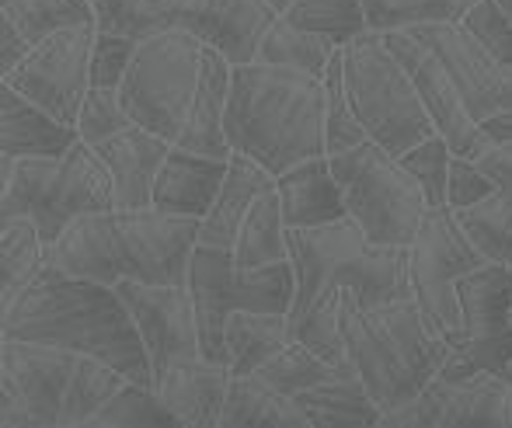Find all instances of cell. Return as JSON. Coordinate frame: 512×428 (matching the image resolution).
<instances>
[{"label": "cell", "instance_id": "24", "mask_svg": "<svg viewBox=\"0 0 512 428\" xmlns=\"http://www.w3.org/2000/svg\"><path fill=\"white\" fill-rule=\"evenodd\" d=\"M81 140L74 126L35 105L18 87H0V154L7 157H60Z\"/></svg>", "mask_w": 512, "mask_h": 428}, {"label": "cell", "instance_id": "27", "mask_svg": "<svg viewBox=\"0 0 512 428\" xmlns=\"http://www.w3.org/2000/svg\"><path fill=\"white\" fill-rule=\"evenodd\" d=\"M269 188H276V174L269 168H262V164L244 154L230 157L220 195H216V202L209 206V213L199 220V244H209V248H234L237 230H241L251 202L262 192H269Z\"/></svg>", "mask_w": 512, "mask_h": 428}, {"label": "cell", "instance_id": "38", "mask_svg": "<svg viewBox=\"0 0 512 428\" xmlns=\"http://www.w3.org/2000/svg\"><path fill=\"white\" fill-rule=\"evenodd\" d=\"M324 140H328V154H338V150H349L356 143L370 140L349 101V87H345L342 70V46L335 49L328 70H324Z\"/></svg>", "mask_w": 512, "mask_h": 428}, {"label": "cell", "instance_id": "45", "mask_svg": "<svg viewBox=\"0 0 512 428\" xmlns=\"http://www.w3.org/2000/svg\"><path fill=\"white\" fill-rule=\"evenodd\" d=\"M28 49H32V42L25 39V32L0 11V74L18 67V63L28 56Z\"/></svg>", "mask_w": 512, "mask_h": 428}, {"label": "cell", "instance_id": "49", "mask_svg": "<svg viewBox=\"0 0 512 428\" xmlns=\"http://www.w3.org/2000/svg\"><path fill=\"white\" fill-rule=\"evenodd\" d=\"M499 4L506 7V14H509V18H512V0H499Z\"/></svg>", "mask_w": 512, "mask_h": 428}, {"label": "cell", "instance_id": "2", "mask_svg": "<svg viewBox=\"0 0 512 428\" xmlns=\"http://www.w3.org/2000/svg\"><path fill=\"white\" fill-rule=\"evenodd\" d=\"M199 220L164 213L157 206L88 213L63 230L49 248V265L70 275L119 286V282H189Z\"/></svg>", "mask_w": 512, "mask_h": 428}, {"label": "cell", "instance_id": "16", "mask_svg": "<svg viewBox=\"0 0 512 428\" xmlns=\"http://www.w3.org/2000/svg\"><path fill=\"white\" fill-rule=\"evenodd\" d=\"M384 42L391 46V53L405 63L408 77L415 81V91L422 98L425 112L436 122V133L450 143V150L457 157H471L478 161L481 154L495 147L492 136L471 119L464 105V94H460L453 74L446 70V63L439 60V53L432 46H425L411 28H394L384 32Z\"/></svg>", "mask_w": 512, "mask_h": 428}, {"label": "cell", "instance_id": "15", "mask_svg": "<svg viewBox=\"0 0 512 428\" xmlns=\"http://www.w3.org/2000/svg\"><path fill=\"white\" fill-rule=\"evenodd\" d=\"M384 428H453L506 425L512 428V376L478 369L464 380L436 376L418 397L380 415Z\"/></svg>", "mask_w": 512, "mask_h": 428}, {"label": "cell", "instance_id": "11", "mask_svg": "<svg viewBox=\"0 0 512 428\" xmlns=\"http://www.w3.org/2000/svg\"><path fill=\"white\" fill-rule=\"evenodd\" d=\"M203 42L192 32L171 28L140 39L119 94L136 126L178 143L203 74Z\"/></svg>", "mask_w": 512, "mask_h": 428}, {"label": "cell", "instance_id": "19", "mask_svg": "<svg viewBox=\"0 0 512 428\" xmlns=\"http://www.w3.org/2000/svg\"><path fill=\"white\" fill-rule=\"evenodd\" d=\"M411 32L439 53V60L453 74L460 94H464L467 112H471V119L478 126L485 119H492V115L512 112V67L495 60L460 21L457 25L411 28Z\"/></svg>", "mask_w": 512, "mask_h": 428}, {"label": "cell", "instance_id": "32", "mask_svg": "<svg viewBox=\"0 0 512 428\" xmlns=\"http://www.w3.org/2000/svg\"><path fill=\"white\" fill-rule=\"evenodd\" d=\"M230 251H234L237 268H265L290 261V227H286L283 202H279L276 188H269L251 202Z\"/></svg>", "mask_w": 512, "mask_h": 428}, {"label": "cell", "instance_id": "3", "mask_svg": "<svg viewBox=\"0 0 512 428\" xmlns=\"http://www.w3.org/2000/svg\"><path fill=\"white\" fill-rule=\"evenodd\" d=\"M223 129L234 154L251 157L272 174L328 154L324 77L262 60L234 67Z\"/></svg>", "mask_w": 512, "mask_h": 428}, {"label": "cell", "instance_id": "6", "mask_svg": "<svg viewBox=\"0 0 512 428\" xmlns=\"http://www.w3.org/2000/svg\"><path fill=\"white\" fill-rule=\"evenodd\" d=\"M0 376L14 383L35 428H88L126 383L95 355L25 338H0Z\"/></svg>", "mask_w": 512, "mask_h": 428}, {"label": "cell", "instance_id": "21", "mask_svg": "<svg viewBox=\"0 0 512 428\" xmlns=\"http://www.w3.org/2000/svg\"><path fill=\"white\" fill-rule=\"evenodd\" d=\"M175 143L150 133L147 126H129L126 133L98 143V157L105 161L115 185V206L143 209L154 206V181L161 174Z\"/></svg>", "mask_w": 512, "mask_h": 428}, {"label": "cell", "instance_id": "4", "mask_svg": "<svg viewBox=\"0 0 512 428\" xmlns=\"http://www.w3.org/2000/svg\"><path fill=\"white\" fill-rule=\"evenodd\" d=\"M345 355L363 376L380 415L418 397L450 359V342L425 321L415 296L359 307L352 293L342 303Z\"/></svg>", "mask_w": 512, "mask_h": 428}, {"label": "cell", "instance_id": "14", "mask_svg": "<svg viewBox=\"0 0 512 428\" xmlns=\"http://www.w3.org/2000/svg\"><path fill=\"white\" fill-rule=\"evenodd\" d=\"M95 35L98 25H77L35 42L25 60L4 74V84L18 87L25 98H32L35 105L77 129L84 94L91 91Z\"/></svg>", "mask_w": 512, "mask_h": 428}, {"label": "cell", "instance_id": "18", "mask_svg": "<svg viewBox=\"0 0 512 428\" xmlns=\"http://www.w3.org/2000/svg\"><path fill=\"white\" fill-rule=\"evenodd\" d=\"M115 289L126 300L136 331L147 345L154 380L175 362L203 355L196 300L185 282H119Z\"/></svg>", "mask_w": 512, "mask_h": 428}, {"label": "cell", "instance_id": "13", "mask_svg": "<svg viewBox=\"0 0 512 428\" xmlns=\"http://www.w3.org/2000/svg\"><path fill=\"white\" fill-rule=\"evenodd\" d=\"M279 18L272 0H143L126 32L147 39L154 32L182 28L203 46H213L234 67L258 60V49Z\"/></svg>", "mask_w": 512, "mask_h": 428}, {"label": "cell", "instance_id": "43", "mask_svg": "<svg viewBox=\"0 0 512 428\" xmlns=\"http://www.w3.org/2000/svg\"><path fill=\"white\" fill-rule=\"evenodd\" d=\"M460 25L495 56V60L509 63L512 67V18L499 0H478L471 11L464 14Z\"/></svg>", "mask_w": 512, "mask_h": 428}, {"label": "cell", "instance_id": "29", "mask_svg": "<svg viewBox=\"0 0 512 428\" xmlns=\"http://www.w3.org/2000/svg\"><path fill=\"white\" fill-rule=\"evenodd\" d=\"M286 342H293L290 314H265V310H237L223 331L227 366L234 376H251L272 359Z\"/></svg>", "mask_w": 512, "mask_h": 428}, {"label": "cell", "instance_id": "1", "mask_svg": "<svg viewBox=\"0 0 512 428\" xmlns=\"http://www.w3.org/2000/svg\"><path fill=\"white\" fill-rule=\"evenodd\" d=\"M0 335L95 355L126 380L154 387L147 345L119 289L56 265L42 268L39 279L0 310Z\"/></svg>", "mask_w": 512, "mask_h": 428}, {"label": "cell", "instance_id": "31", "mask_svg": "<svg viewBox=\"0 0 512 428\" xmlns=\"http://www.w3.org/2000/svg\"><path fill=\"white\" fill-rule=\"evenodd\" d=\"M244 425H283V428H314L307 411L297 397H286L272 390L265 380L251 376H230L227 404H223L220 428H244Z\"/></svg>", "mask_w": 512, "mask_h": 428}, {"label": "cell", "instance_id": "9", "mask_svg": "<svg viewBox=\"0 0 512 428\" xmlns=\"http://www.w3.org/2000/svg\"><path fill=\"white\" fill-rule=\"evenodd\" d=\"M328 161L342 185L349 220H356L370 241L408 248L422 227L429 199L405 164L373 140L328 154Z\"/></svg>", "mask_w": 512, "mask_h": 428}, {"label": "cell", "instance_id": "37", "mask_svg": "<svg viewBox=\"0 0 512 428\" xmlns=\"http://www.w3.org/2000/svg\"><path fill=\"white\" fill-rule=\"evenodd\" d=\"M286 21L307 28L314 35H324L335 46H345L356 35L370 32L366 25L363 0H293L286 11H279Z\"/></svg>", "mask_w": 512, "mask_h": 428}, {"label": "cell", "instance_id": "40", "mask_svg": "<svg viewBox=\"0 0 512 428\" xmlns=\"http://www.w3.org/2000/svg\"><path fill=\"white\" fill-rule=\"evenodd\" d=\"M129 126H136V122L129 115V108L122 105V94L115 87H91L84 94L81 115H77V133H81L84 143L98 147V143L126 133Z\"/></svg>", "mask_w": 512, "mask_h": 428}, {"label": "cell", "instance_id": "33", "mask_svg": "<svg viewBox=\"0 0 512 428\" xmlns=\"http://www.w3.org/2000/svg\"><path fill=\"white\" fill-rule=\"evenodd\" d=\"M335 42L324 39V35H314L307 28L293 25L279 14L276 21L269 25L262 39V49H258V60L262 63H276V67H297L304 74L324 77L331 56H335Z\"/></svg>", "mask_w": 512, "mask_h": 428}, {"label": "cell", "instance_id": "47", "mask_svg": "<svg viewBox=\"0 0 512 428\" xmlns=\"http://www.w3.org/2000/svg\"><path fill=\"white\" fill-rule=\"evenodd\" d=\"M481 129L492 136V143H509L512 140V112L492 115V119L481 122Z\"/></svg>", "mask_w": 512, "mask_h": 428}, {"label": "cell", "instance_id": "7", "mask_svg": "<svg viewBox=\"0 0 512 428\" xmlns=\"http://www.w3.org/2000/svg\"><path fill=\"white\" fill-rule=\"evenodd\" d=\"M105 209H115L112 174L84 140L60 157H18L14 171L0 181V220L32 216L49 248L74 220Z\"/></svg>", "mask_w": 512, "mask_h": 428}, {"label": "cell", "instance_id": "12", "mask_svg": "<svg viewBox=\"0 0 512 428\" xmlns=\"http://www.w3.org/2000/svg\"><path fill=\"white\" fill-rule=\"evenodd\" d=\"M481 248L460 223L457 209L429 206L418 227L415 241L408 244V282L411 296L422 307L425 321L450 342V348L464 338V314H460L457 279L485 265Z\"/></svg>", "mask_w": 512, "mask_h": 428}, {"label": "cell", "instance_id": "26", "mask_svg": "<svg viewBox=\"0 0 512 428\" xmlns=\"http://www.w3.org/2000/svg\"><path fill=\"white\" fill-rule=\"evenodd\" d=\"M276 192L283 202L286 227H324V223L345 220V195L338 185L335 171H331L328 154L307 157V161L293 164L290 171L276 174Z\"/></svg>", "mask_w": 512, "mask_h": 428}, {"label": "cell", "instance_id": "20", "mask_svg": "<svg viewBox=\"0 0 512 428\" xmlns=\"http://www.w3.org/2000/svg\"><path fill=\"white\" fill-rule=\"evenodd\" d=\"M230 376L234 373H230L227 362L196 355V359H182L164 369L154 380V390L168 404L171 415L178 418V425L220 428Z\"/></svg>", "mask_w": 512, "mask_h": 428}, {"label": "cell", "instance_id": "30", "mask_svg": "<svg viewBox=\"0 0 512 428\" xmlns=\"http://www.w3.org/2000/svg\"><path fill=\"white\" fill-rule=\"evenodd\" d=\"M49 265V244L32 216L0 220V310L11 307Z\"/></svg>", "mask_w": 512, "mask_h": 428}, {"label": "cell", "instance_id": "36", "mask_svg": "<svg viewBox=\"0 0 512 428\" xmlns=\"http://www.w3.org/2000/svg\"><path fill=\"white\" fill-rule=\"evenodd\" d=\"M478 0H363L366 25L373 32L425 25H457Z\"/></svg>", "mask_w": 512, "mask_h": 428}, {"label": "cell", "instance_id": "41", "mask_svg": "<svg viewBox=\"0 0 512 428\" xmlns=\"http://www.w3.org/2000/svg\"><path fill=\"white\" fill-rule=\"evenodd\" d=\"M398 161L405 164V168L411 171V178L422 185L429 206H446V178H450L453 150L443 136L439 133L425 136L422 143H415L411 150H405Z\"/></svg>", "mask_w": 512, "mask_h": 428}, {"label": "cell", "instance_id": "23", "mask_svg": "<svg viewBox=\"0 0 512 428\" xmlns=\"http://www.w3.org/2000/svg\"><path fill=\"white\" fill-rule=\"evenodd\" d=\"M227 164L230 161H223V157H209L175 143L154 181V206L164 209V213L203 220L209 206L216 202V195H220Z\"/></svg>", "mask_w": 512, "mask_h": 428}, {"label": "cell", "instance_id": "10", "mask_svg": "<svg viewBox=\"0 0 512 428\" xmlns=\"http://www.w3.org/2000/svg\"><path fill=\"white\" fill-rule=\"evenodd\" d=\"M185 286L192 289V300H196L203 355L216 362H227L223 331H227L230 314H237V310L290 314L293 296H297V275H293L290 261L265 268H237L230 248L196 244Z\"/></svg>", "mask_w": 512, "mask_h": 428}, {"label": "cell", "instance_id": "5", "mask_svg": "<svg viewBox=\"0 0 512 428\" xmlns=\"http://www.w3.org/2000/svg\"><path fill=\"white\" fill-rule=\"evenodd\" d=\"M290 265L297 275L290 317L307 314L314 303L338 293H352L359 307H380L411 296L408 248L370 241L349 216L324 227H293Z\"/></svg>", "mask_w": 512, "mask_h": 428}, {"label": "cell", "instance_id": "48", "mask_svg": "<svg viewBox=\"0 0 512 428\" xmlns=\"http://www.w3.org/2000/svg\"><path fill=\"white\" fill-rule=\"evenodd\" d=\"M272 4H276V11H286V7H290L293 0H272Z\"/></svg>", "mask_w": 512, "mask_h": 428}, {"label": "cell", "instance_id": "42", "mask_svg": "<svg viewBox=\"0 0 512 428\" xmlns=\"http://www.w3.org/2000/svg\"><path fill=\"white\" fill-rule=\"evenodd\" d=\"M140 49V39L129 32H102L95 35V53H91V87H115L126 81L133 56Z\"/></svg>", "mask_w": 512, "mask_h": 428}, {"label": "cell", "instance_id": "22", "mask_svg": "<svg viewBox=\"0 0 512 428\" xmlns=\"http://www.w3.org/2000/svg\"><path fill=\"white\" fill-rule=\"evenodd\" d=\"M478 168L495 181V192L471 209H460V223L488 261L512 268V140L495 143L478 157Z\"/></svg>", "mask_w": 512, "mask_h": 428}, {"label": "cell", "instance_id": "46", "mask_svg": "<svg viewBox=\"0 0 512 428\" xmlns=\"http://www.w3.org/2000/svg\"><path fill=\"white\" fill-rule=\"evenodd\" d=\"M91 4H95L98 28H102V32H126L136 7H140L143 0H91Z\"/></svg>", "mask_w": 512, "mask_h": 428}, {"label": "cell", "instance_id": "35", "mask_svg": "<svg viewBox=\"0 0 512 428\" xmlns=\"http://www.w3.org/2000/svg\"><path fill=\"white\" fill-rule=\"evenodd\" d=\"M342 362L324 359V355H317L314 348L304 345L300 338H293V342H286L283 348H279V352L272 355V359L265 362L255 376L269 383L272 390H279V394L300 397L304 390L317 387V383H324V380H331Z\"/></svg>", "mask_w": 512, "mask_h": 428}, {"label": "cell", "instance_id": "44", "mask_svg": "<svg viewBox=\"0 0 512 428\" xmlns=\"http://www.w3.org/2000/svg\"><path fill=\"white\" fill-rule=\"evenodd\" d=\"M492 192H495V181L478 168V161L453 154L450 178H446V206L460 213V209H471L478 202H485Z\"/></svg>", "mask_w": 512, "mask_h": 428}, {"label": "cell", "instance_id": "39", "mask_svg": "<svg viewBox=\"0 0 512 428\" xmlns=\"http://www.w3.org/2000/svg\"><path fill=\"white\" fill-rule=\"evenodd\" d=\"M133 425H178V418L157 397L154 387L126 380L88 428H133Z\"/></svg>", "mask_w": 512, "mask_h": 428}, {"label": "cell", "instance_id": "50", "mask_svg": "<svg viewBox=\"0 0 512 428\" xmlns=\"http://www.w3.org/2000/svg\"><path fill=\"white\" fill-rule=\"evenodd\" d=\"M506 373H509V376H512V362H509V369H506Z\"/></svg>", "mask_w": 512, "mask_h": 428}, {"label": "cell", "instance_id": "8", "mask_svg": "<svg viewBox=\"0 0 512 428\" xmlns=\"http://www.w3.org/2000/svg\"><path fill=\"white\" fill-rule=\"evenodd\" d=\"M342 70L349 101L356 119L363 122L366 136L401 157L425 136L436 133V122L425 112L415 81L405 63L391 53L384 32H363L342 46Z\"/></svg>", "mask_w": 512, "mask_h": 428}, {"label": "cell", "instance_id": "34", "mask_svg": "<svg viewBox=\"0 0 512 428\" xmlns=\"http://www.w3.org/2000/svg\"><path fill=\"white\" fill-rule=\"evenodd\" d=\"M0 11L25 32V39L32 46L63 32V28L98 25L91 0H0Z\"/></svg>", "mask_w": 512, "mask_h": 428}, {"label": "cell", "instance_id": "28", "mask_svg": "<svg viewBox=\"0 0 512 428\" xmlns=\"http://www.w3.org/2000/svg\"><path fill=\"white\" fill-rule=\"evenodd\" d=\"M300 408L307 411L310 425L328 428V425H380V404L370 397L363 376L356 373L349 359L338 366L331 380L317 383L297 397Z\"/></svg>", "mask_w": 512, "mask_h": 428}, {"label": "cell", "instance_id": "25", "mask_svg": "<svg viewBox=\"0 0 512 428\" xmlns=\"http://www.w3.org/2000/svg\"><path fill=\"white\" fill-rule=\"evenodd\" d=\"M230 84H234V63L223 53H216L213 46H206L203 74H199L196 98H192L189 119H185V129H182V136H178V147L199 150V154H209V157H223V161L234 157L227 129H223Z\"/></svg>", "mask_w": 512, "mask_h": 428}, {"label": "cell", "instance_id": "17", "mask_svg": "<svg viewBox=\"0 0 512 428\" xmlns=\"http://www.w3.org/2000/svg\"><path fill=\"white\" fill-rule=\"evenodd\" d=\"M464 338L453 352H464L478 369L506 373L512 362V268L485 261L457 279Z\"/></svg>", "mask_w": 512, "mask_h": 428}]
</instances>
